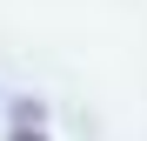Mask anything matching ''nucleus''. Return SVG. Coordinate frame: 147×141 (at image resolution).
<instances>
[{
    "label": "nucleus",
    "mask_w": 147,
    "mask_h": 141,
    "mask_svg": "<svg viewBox=\"0 0 147 141\" xmlns=\"http://www.w3.org/2000/svg\"><path fill=\"white\" fill-rule=\"evenodd\" d=\"M7 141H47V134H40V128H34V121H27V128H13V134H7Z\"/></svg>",
    "instance_id": "1"
}]
</instances>
